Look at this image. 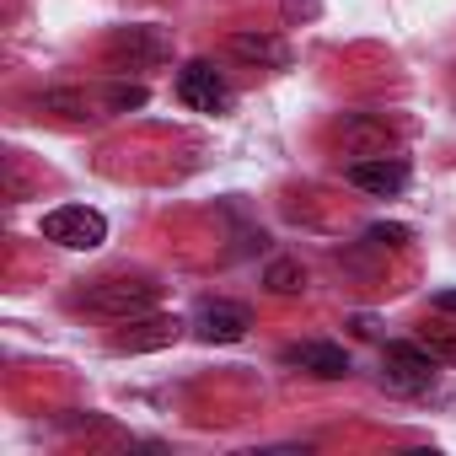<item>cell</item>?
<instances>
[{
	"mask_svg": "<svg viewBox=\"0 0 456 456\" xmlns=\"http://www.w3.org/2000/svg\"><path fill=\"white\" fill-rule=\"evenodd\" d=\"M156 296H161V285L113 274V280H92V285L76 296V306L92 312V317H108V322H134V317H145V312L156 306Z\"/></svg>",
	"mask_w": 456,
	"mask_h": 456,
	"instance_id": "obj_1",
	"label": "cell"
},
{
	"mask_svg": "<svg viewBox=\"0 0 456 456\" xmlns=\"http://www.w3.org/2000/svg\"><path fill=\"white\" fill-rule=\"evenodd\" d=\"M435 370H440V360H435L419 338H397V344L381 349V387L397 392V397L429 392V387H435Z\"/></svg>",
	"mask_w": 456,
	"mask_h": 456,
	"instance_id": "obj_2",
	"label": "cell"
},
{
	"mask_svg": "<svg viewBox=\"0 0 456 456\" xmlns=\"http://www.w3.org/2000/svg\"><path fill=\"white\" fill-rule=\"evenodd\" d=\"M44 242L70 248V253H92V248L108 242V220L92 204H60V209L44 215Z\"/></svg>",
	"mask_w": 456,
	"mask_h": 456,
	"instance_id": "obj_3",
	"label": "cell"
},
{
	"mask_svg": "<svg viewBox=\"0 0 456 456\" xmlns=\"http://www.w3.org/2000/svg\"><path fill=\"white\" fill-rule=\"evenodd\" d=\"M177 102L193 108V113H220L225 102H232V86H225V76L209 60H188L177 70Z\"/></svg>",
	"mask_w": 456,
	"mask_h": 456,
	"instance_id": "obj_4",
	"label": "cell"
},
{
	"mask_svg": "<svg viewBox=\"0 0 456 456\" xmlns=\"http://www.w3.org/2000/svg\"><path fill=\"white\" fill-rule=\"evenodd\" d=\"M344 177L370 199H397L408 188V161L403 156H360V161H349Z\"/></svg>",
	"mask_w": 456,
	"mask_h": 456,
	"instance_id": "obj_5",
	"label": "cell"
},
{
	"mask_svg": "<svg viewBox=\"0 0 456 456\" xmlns=\"http://www.w3.org/2000/svg\"><path fill=\"white\" fill-rule=\"evenodd\" d=\"M248 328H253V317H248V306H237V301H204L199 317H193V333H199L204 344H242Z\"/></svg>",
	"mask_w": 456,
	"mask_h": 456,
	"instance_id": "obj_6",
	"label": "cell"
},
{
	"mask_svg": "<svg viewBox=\"0 0 456 456\" xmlns=\"http://www.w3.org/2000/svg\"><path fill=\"white\" fill-rule=\"evenodd\" d=\"M183 338V322L177 317H134L124 333H113V354H151V349H167Z\"/></svg>",
	"mask_w": 456,
	"mask_h": 456,
	"instance_id": "obj_7",
	"label": "cell"
},
{
	"mask_svg": "<svg viewBox=\"0 0 456 456\" xmlns=\"http://www.w3.org/2000/svg\"><path fill=\"white\" fill-rule=\"evenodd\" d=\"M285 360H290V365H301V370H312V376H322V381L349 376V349H344V344H322V338H312V344L285 349Z\"/></svg>",
	"mask_w": 456,
	"mask_h": 456,
	"instance_id": "obj_8",
	"label": "cell"
},
{
	"mask_svg": "<svg viewBox=\"0 0 456 456\" xmlns=\"http://www.w3.org/2000/svg\"><path fill=\"white\" fill-rule=\"evenodd\" d=\"M338 140H344L354 156H387L392 129H387L381 118H370V113H349V118L338 124Z\"/></svg>",
	"mask_w": 456,
	"mask_h": 456,
	"instance_id": "obj_9",
	"label": "cell"
},
{
	"mask_svg": "<svg viewBox=\"0 0 456 456\" xmlns=\"http://www.w3.org/2000/svg\"><path fill=\"white\" fill-rule=\"evenodd\" d=\"M108 54H113V65H124V60H129V70H140V65L161 60V54H167V44H161L151 28H129V33H118V38L108 44Z\"/></svg>",
	"mask_w": 456,
	"mask_h": 456,
	"instance_id": "obj_10",
	"label": "cell"
},
{
	"mask_svg": "<svg viewBox=\"0 0 456 456\" xmlns=\"http://www.w3.org/2000/svg\"><path fill=\"white\" fill-rule=\"evenodd\" d=\"M232 54L237 60H253V65H274V70L290 65V49L280 38H269V33H232Z\"/></svg>",
	"mask_w": 456,
	"mask_h": 456,
	"instance_id": "obj_11",
	"label": "cell"
},
{
	"mask_svg": "<svg viewBox=\"0 0 456 456\" xmlns=\"http://www.w3.org/2000/svg\"><path fill=\"white\" fill-rule=\"evenodd\" d=\"M264 290H269V296H301V290H306V269L290 264V258H274V264L264 269Z\"/></svg>",
	"mask_w": 456,
	"mask_h": 456,
	"instance_id": "obj_12",
	"label": "cell"
},
{
	"mask_svg": "<svg viewBox=\"0 0 456 456\" xmlns=\"http://www.w3.org/2000/svg\"><path fill=\"white\" fill-rule=\"evenodd\" d=\"M38 108H44V113H54V118H70V124L92 118V102H86V92H44V97H38Z\"/></svg>",
	"mask_w": 456,
	"mask_h": 456,
	"instance_id": "obj_13",
	"label": "cell"
},
{
	"mask_svg": "<svg viewBox=\"0 0 456 456\" xmlns=\"http://www.w3.org/2000/svg\"><path fill=\"white\" fill-rule=\"evenodd\" d=\"M419 344H424L435 360H451V365H456V328H445V322H424V328H419Z\"/></svg>",
	"mask_w": 456,
	"mask_h": 456,
	"instance_id": "obj_14",
	"label": "cell"
},
{
	"mask_svg": "<svg viewBox=\"0 0 456 456\" xmlns=\"http://www.w3.org/2000/svg\"><path fill=\"white\" fill-rule=\"evenodd\" d=\"M365 242H376V248H408V225L381 220V225H370V232H365Z\"/></svg>",
	"mask_w": 456,
	"mask_h": 456,
	"instance_id": "obj_15",
	"label": "cell"
},
{
	"mask_svg": "<svg viewBox=\"0 0 456 456\" xmlns=\"http://www.w3.org/2000/svg\"><path fill=\"white\" fill-rule=\"evenodd\" d=\"M108 108H113V113L145 108V86H113V92H108Z\"/></svg>",
	"mask_w": 456,
	"mask_h": 456,
	"instance_id": "obj_16",
	"label": "cell"
},
{
	"mask_svg": "<svg viewBox=\"0 0 456 456\" xmlns=\"http://www.w3.org/2000/svg\"><path fill=\"white\" fill-rule=\"evenodd\" d=\"M440 317H456V290H435V301H429Z\"/></svg>",
	"mask_w": 456,
	"mask_h": 456,
	"instance_id": "obj_17",
	"label": "cell"
}]
</instances>
